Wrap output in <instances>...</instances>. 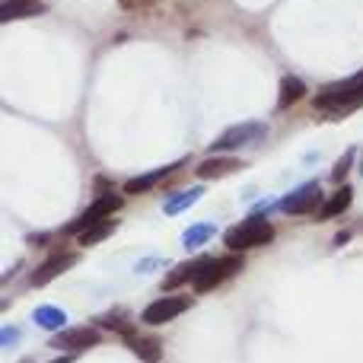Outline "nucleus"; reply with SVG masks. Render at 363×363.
<instances>
[{
    "label": "nucleus",
    "instance_id": "nucleus-1",
    "mask_svg": "<svg viewBox=\"0 0 363 363\" xmlns=\"http://www.w3.org/2000/svg\"><path fill=\"white\" fill-rule=\"evenodd\" d=\"M315 108L332 115V118H345V115L363 108V74L347 77V80L338 83V86L322 89V93L315 96Z\"/></svg>",
    "mask_w": 363,
    "mask_h": 363
},
{
    "label": "nucleus",
    "instance_id": "nucleus-2",
    "mask_svg": "<svg viewBox=\"0 0 363 363\" xmlns=\"http://www.w3.org/2000/svg\"><path fill=\"white\" fill-rule=\"evenodd\" d=\"M271 239H274V226H271L264 217H255V213H252L249 220H242L239 226H233V230L226 233L223 242H226V249H233V252H245V249H255V245L271 242Z\"/></svg>",
    "mask_w": 363,
    "mask_h": 363
},
{
    "label": "nucleus",
    "instance_id": "nucleus-3",
    "mask_svg": "<svg viewBox=\"0 0 363 363\" xmlns=\"http://www.w3.org/2000/svg\"><path fill=\"white\" fill-rule=\"evenodd\" d=\"M242 271V258L230 255V258H207L204 264H201L198 277H194V294H211L213 287H220L223 281H230L233 274H239Z\"/></svg>",
    "mask_w": 363,
    "mask_h": 363
},
{
    "label": "nucleus",
    "instance_id": "nucleus-4",
    "mask_svg": "<svg viewBox=\"0 0 363 363\" xmlns=\"http://www.w3.org/2000/svg\"><path fill=\"white\" fill-rule=\"evenodd\" d=\"M264 131H268V125H264V121H242V125L226 128V131L211 144V150H213V153L239 150V147L252 144V140H262V138H264Z\"/></svg>",
    "mask_w": 363,
    "mask_h": 363
},
{
    "label": "nucleus",
    "instance_id": "nucleus-5",
    "mask_svg": "<svg viewBox=\"0 0 363 363\" xmlns=\"http://www.w3.org/2000/svg\"><path fill=\"white\" fill-rule=\"evenodd\" d=\"M188 306H191L188 296H163V300H153L150 306L144 309L140 319H144L147 325H166V322L179 319L182 313H188Z\"/></svg>",
    "mask_w": 363,
    "mask_h": 363
},
{
    "label": "nucleus",
    "instance_id": "nucleus-6",
    "mask_svg": "<svg viewBox=\"0 0 363 363\" xmlns=\"http://www.w3.org/2000/svg\"><path fill=\"white\" fill-rule=\"evenodd\" d=\"M121 207V198L118 194H102V198H96L93 204H89V211L83 213L80 220H74V223L67 226V233H86L89 226H96V223H102V220H108L115 211Z\"/></svg>",
    "mask_w": 363,
    "mask_h": 363
},
{
    "label": "nucleus",
    "instance_id": "nucleus-7",
    "mask_svg": "<svg viewBox=\"0 0 363 363\" xmlns=\"http://www.w3.org/2000/svg\"><path fill=\"white\" fill-rule=\"evenodd\" d=\"M319 201H322L319 182H306L303 188H296L294 194H287V198L281 201V211L296 217V213H306V211H313V207H319Z\"/></svg>",
    "mask_w": 363,
    "mask_h": 363
},
{
    "label": "nucleus",
    "instance_id": "nucleus-8",
    "mask_svg": "<svg viewBox=\"0 0 363 363\" xmlns=\"http://www.w3.org/2000/svg\"><path fill=\"white\" fill-rule=\"evenodd\" d=\"M121 341L131 347L144 363H160L163 360V345H160L153 335H140L134 328H121Z\"/></svg>",
    "mask_w": 363,
    "mask_h": 363
},
{
    "label": "nucleus",
    "instance_id": "nucleus-9",
    "mask_svg": "<svg viewBox=\"0 0 363 363\" xmlns=\"http://www.w3.org/2000/svg\"><path fill=\"white\" fill-rule=\"evenodd\" d=\"M74 264H77V255H74V252H61V255L45 258V262L38 264L35 271H32V287H45V284H51L55 277H61L64 271H70Z\"/></svg>",
    "mask_w": 363,
    "mask_h": 363
},
{
    "label": "nucleus",
    "instance_id": "nucleus-10",
    "mask_svg": "<svg viewBox=\"0 0 363 363\" xmlns=\"http://www.w3.org/2000/svg\"><path fill=\"white\" fill-rule=\"evenodd\" d=\"M55 347H64V351H86V347L99 345V335L93 328H64L61 335L51 338Z\"/></svg>",
    "mask_w": 363,
    "mask_h": 363
},
{
    "label": "nucleus",
    "instance_id": "nucleus-11",
    "mask_svg": "<svg viewBox=\"0 0 363 363\" xmlns=\"http://www.w3.org/2000/svg\"><path fill=\"white\" fill-rule=\"evenodd\" d=\"M242 169V160H230V157H207L204 163L194 166L198 179L211 182V179H220V176H230V172H239Z\"/></svg>",
    "mask_w": 363,
    "mask_h": 363
},
{
    "label": "nucleus",
    "instance_id": "nucleus-12",
    "mask_svg": "<svg viewBox=\"0 0 363 363\" xmlns=\"http://www.w3.org/2000/svg\"><path fill=\"white\" fill-rule=\"evenodd\" d=\"M182 169V160L179 163H169V166H160V169H153V172H144V176H138V179H131L128 182V194H144V191H150L153 185H160L163 179H169V176H176V172Z\"/></svg>",
    "mask_w": 363,
    "mask_h": 363
},
{
    "label": "nucleus",
    "instance_id": "nucleus-13",
    "mask_svg": "<svg viewBox=\"0 0 363 363\" xmlns=\"http://www.w3.org/2000/svg\"><path fill=\"white\" fill-rule=\"evenodd\" d=\"M38 13H45L42 0H4V6H0V19L4 23H13V19H23V16H38Z\"/></svg>",
    "mask_w": 363,
    "mask_h": 363
},
{
    "label": "nucleus",
    "instance_id": "nucleus-14",
    "mask_svg": "<svg viewBox=\"0 0 363 363\" xmlns=\"http://www.w3.org/2000/svg\"><path fill=\"white\" fill-rule=\"evenodd\" d=\"M351 201H354V191H351V185H341L338 191H335L332 198H328L325 204H322V211L315 213V217H319V220H332V217H341V213H345L347 207H351Z\"/></svg>",
    "mask_w": 363,
    "mask_h": 363
},
{
    "label": "nucleus",
    "instance_id": "nucleus-15",
    "mask_svg": "<svg viewBox=\"0 0 363 363\" xmlns=\"http://www.w3.org/2000/svg\"><path fill=\"white\" fill-rule=\"evenodd\" d=\"M207 258H198V262H185V264H179L176 271H169V274L163 277V284L160 287L163 290H176L179 284H194V277H198V271H201V264H204Z\"/></svg>",
    "mask_w": 363,
    "mask_h": 363
},
{
    "label": "nucleus",
    "instance_id": "nucleus-16",
    "mask_svg": "<svg viewBox=\"0 0 363 363\" xmlns=\"http://www.w3.org/2000/svg\"><path fill=\"white\" fill-rule=\"evenodd\" d=\"M303 96H306V83L296 80V77H284L281 93H277V108H294Z\"/></svg>",
    "mask_w": 363,
    "mask_h": 363
},
{
    "label": "nucleus",
    "instance_id": "nucleus-17",
    "mask_svg": "<svg viewBox=\"0 0 363 363\" xmlns=\"http://www.w3.org/2000/svg\"><path fill=\"white\" fill-rule=\"evenodd\" d=\"M213 233H217V226H213V223H194V226H188V230H185L182 245H185L188 252H194V249H201V245H204Z\"/></svg>",
    "mask_w": 363,
    "mask_h": 363
},
{
    "label": "nucleus",
    "instance_id": "nucleus-18",
    "mask_svg": "<svg viewBox=\"0 0 363 363\" xmlns=\"http://www.w3.org/2000/svg\"><path fill=\"white\" fill-rule=\"evenodd\" d=\"M201 194H204V188H201V185H198V188H188V191H182V194H172V198L166 201V207H163V211L169 213V217H176V213L188 211V207H191L194 201L201 198Z\"/></svg>",
    "mask_w": 363,
    "mask_h": 363
},
{
    "label": "nucleus",
    "instance_id": "nucleus-19",
    "mask_svg": "<svg viewBox=\"0 0 363 363\" xmlns=\"http://www.w3.org/2000/svg\"><path fill=\"white\" fill-rule=\"evenodd\" d=\"M64 322H67V315H64L57 306H42V309H35V325L48 328V332H57V328H64Z\"/></svg>",
    "mask_w": 363,
    "mask_h": 363
},
{
    "label": "nucleus",
    "instance_id": "nucleus-20",
    "mask_svg": "<svg viewBox=\"0 0 363 363\" xmlns=\"http://www.w3.org/2000/svg\"><path fill=\"white\" fill-rule=\"evenodd\" d=\"M115 220H102V223H96V226H89L86 233H80V242L83 245H96V242H102V239H108L115 233Z\"/></svg>",
    "mask_w": 363,
    "mask_h": 363
},
{
    "label": "nucleus",
    "instance_id": "nucleus-21",
    "mask_svg": "<svg viewBox=\"0 0 363 363\" xmlns=\"http://www.w3.org/2000/svg\"><path fill=\"white\" fill-rule=\"evenodd\" d=\"M0 335H4V338H0V347H10L13 341H16V328H4Z\"/></svg>",
    "mask_w": 363,
    "mask_h": 363
},
{
    "label": "nucleus",
    "instance_id": "nucleus-22",
    "mask_svg": "<svg viewBox=\"0 0 363 363\" xmlns=\"http://www.w3.org/2000/svg\"><path fill=\"white\" fill-rule=\"evenodd\" d=\"M351 157H354V150H347V153H345V160H341V166L335 169V179H341V176L347 172V166H351Z\"/></svg>",
    "mask_w": 363,
    "mask_h": 363
},
{
    "label": "nucleus",
    "instance_id": "nucleus-23",
    "mask_svg": "<svg viewBox=\"0 0 363 363\" xmlns=\"http://www.w3.org/2000/svg\"><path fill=\"white\" fill-rule=\"evenodd\" d=\"M118 4L125 6V10H128V6H131V10H134V6H144V4H150V0H118Z\"/></svg>",
    "mask_w": 363,
    "mask_h": 363
},
{
    "label": "nucleus",
    "instance_id": "nucleus-24",
    "mask_svg": "<svg viewBox=\"0 0 363 363\" xmlns=\"http://www.w3.org/2000/svg\"><path fill=\"white\" fill-rule=\"evenodd\" d=\"M70 360H74V357H61V360H57V363H70Z\"/></svg>",
    "mask_w": 363,
    "mask_h": 363
},
{
    "label": "nucleus",
    "instance_id": "nucleus-25",
    "mask_svg": "<svg viewBox=\"0 0 363 363\" xmlns=\"http://www.w3.org/2000/svg\"><path fill=\"white\" fill-rule=\"evenodd\" d=\"M360 172H363V160H360Z\"/></svg>",
    "mask_w": 363,
    "mask_h": 363
}]
</instances>
